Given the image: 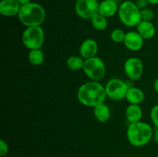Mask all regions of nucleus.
I'll list each match as a JSON object with an SVG mask.
<instances>
[{
	"label": "nucleus",
	"instance_id": "nucleus-7",
	"mask_svg": "<svg viewBox=\"0 0 158 157\" xmlns=\"http://www.w3.org/2000/svg\"><path fill=\"white\" fill-rule=\"evenodd\" d=\"M128 89L129 87L127 82L117 78H111L105 86L106 96L114 101H119L124 99Z\"/></svg>",
	"mask_w": 158,
	"mask_h": 157
},
{
	"label": "nucleus",
	"instance_id": "nucleus-21",
	"mask_svg": "<svg viewBox=\"0 0 158 157\" xmlns=\"http://www.w3.org/2000/svg\"><path fill=\"white\" fill-rule=\"evenodd\" d=\"M126 33L124 31L120 29H115L111 32L110 38L114 42L116 43H121L124 41Z\"/></svg>",
	"mask_w": 158,
	"mask_h": 157
},
{
	"label": "nucleus",
	"instance_id": "nucleus-5",
	"mask_svg": "<svg viewBox=\"0 0 158 157\" xmlns=\"http://www.w3.org/2000/svg\"><path fill=\"white\" fill-rule=\"evenodd\" d=\"M44 31L41 26L27 27L22 35L23 45L29 50L40 49L44 42Z\"/></svg>",
	"mask_w": 158,
	"mask_h": 157
},
{
	"label": "nucleus",
	"instance_id": "nucleus-19",
	"mask_svg": "<svg viewBox=\"0 0 158 157\" xmlns=\"http://www.w3.org/2000/svg\"><path fill=\"white\" fill-rule=\"evenodd\" d=\"M84 62L85 60H83L82 57L72 55L66 60V66L71 70H80V69H83Z\"/></svg>",
	"mask_w": 158,
	"mask_h": 157
},
{
	"label": "nucleus",
	"instance_id": "nucleus-10",
	"mask_svg": "<svg viewBox=\"0 0 158 157\" xmlns=\"http://www.w3.org/2000/svg\"><path fill=\"white\" fill-rule=\"evenodd\" d=\"M124 46L131 51H139L143 46V38L137 32L131 31L126 33L124 41Z\"/></svg>",
	"mask_w": 158,
	"mask_h": 157
},
{
	"label": "nucleus",
	"instance_id": "nucleus-16",
	"mask_svg": "<svg viewBox=\"0 0 158 157\" xmlns=\"http://www.w3.org/2000/svg\"><path fill=\"white\" fill-rule=\"evenodd\" d=\"M143 111L139 105L130 104L126 109V117L130 123H137L141 120Z\"/></svg>",
	"mask_w": 158,
	"mask_h": 157
},
{
	"label": "nucleus",
	"instance_id": "nucleus-27",
	"mask_svg": "<svg viewBox=\"0 0 158 157\" xmlns=\"http://www.w3.org/2000/svg\"><path fill=\"white\" fill-rule=\"evenodd\" d=\"M154 141L158 145V128H157V129L154 132Z\"/></svg>",
	"mask_w": 158,
	"mask_h": 157
},
{
	"label": "nucleus",
	"instance_id": "nucleus-13",
	"mask_svg": "<svg viewBox=\"0 0 158 157\" xmlns=\"http://www.w3.org/2000/svg\"><path fill=\"white\" fill-rule=\"evenodd\" d=\"M117 2L114 0H103L99 5V13L106 18L112 17L118 12Z\"/></svg>",
	"mask_w": 158,
	"mask_h": 157
},
{
	"label": "nucleus",
	"instance_id": "nucleus-9",
	"mask_svg": "<svg viewBox=\"0 0 158 157\" xmlns=\"http://www.w3.org/2000/svg\"><path fill=\"white\" fill-rule=\"evenodd\" d=\"M124 71L128 78L133 81H137L142 76L143 66L142 61L137 57L127 58L124 63Z\"/></svg>",
	"mask_w": 158,
	"mask_h": 157
},
{
	"label": "nucleus",
	"instance_id": "nucleus-17",
	"mask_svg": "<svg viewBox=\"0 0 158 157\" xmlns=\"http://www.w3.org/2000/svg\"><path fill=\"white\" fill-rule=\"evenodd\" d=\"M94 113L95 118L100 123H106L110 119V111L109 107L104 103H102L94 107Z\"/></svg>",
	"mask_w": 158,
	"mask_h": 157
},
{
	"label": "nucleus",
	"instance_id": "nucleus-3",
	"mask_svg": "<svg viewBox=\"0 0 158 157\" xmlns=\"http://www.w3.org/2000/svg\"><path fill=\"white\" fill-rule=\"evenodd\" d=\"M153 136V129L148 123L137 122L130 123L127 130V138L132 146L141 147L148 144Z\"/></svg>",
	"mask_w": 158,
	"mask_h": 157
},
{
	"label": "nucleus",
	"instance_id": "nucleus-1",
	"mask_svg": "<svg viewBox=\"0 0 158 157\" xmlns=\"http://www.w3.org/2000/svg\"><path fill=\"white\" fill-rule=\"evenodd\" d=\"M105 87L97 81H90L84 83L77 91V99L83 106L96 107L104 103L106 98Z\"/></svg>",
	"mask_w": 158,
	"mask_h": 157
},
{
	"label": "nucleus",
	"instance_id": "nucleus-29",
	"mask_svg": "<svg viewBox=\"0 0 158 157\" xmlns=\"http://www.w3.org/2000/svg\"><path fill=\"white\" fill-rule=\"evenodd\" d=\"M148 3L152 5H157L158 4V0H148Z\"/></svg>",
	"mask_w": 158,
	"mask_h": 157
},
{
	"label": "nucleus",
	"instance_id": "nucleus-20",
	"mask_svg": "<svg viewBox=\"0 0 158 157\" xmlns=\"http://www.w3.org/2000/svg\"><path fill=\"white\" fill-rule=\"evenodd\" d=\"M91 23L92 26L98 31H103L106 29L107 27V20L106 17L100 15V13H97L91 18Z\"/></svg>",
	"mask_w": 158,
	"mask_h": 157
},
{
	"label": "nucleus",
	"instance_id": "nucleus-25",
	"mask_svg": "<svg viewBox=\"0 0 158 157\" xmlns=\"http://www.w3.org/2000/svg\"><path fill=\"white\" fill-rule=\"evenodd\" d=\"M135 4L140 10H142L143 9H146L147 6L148 4V0H137Z\"/></svg>",
	"mask_w": 158,
	"mask_h": 157
},
{
	"label": "nucleus",
	"instance_id": "nucleus-24",
	"mask_svg": "<svg viewBox=\"0 0 158 157\" xmlns=\"http://www.w3.org/2000/svg\"><path fill=\"white\" fill-rule=\"evenodd\" d=\"M9 152L8 144L3 139L0 140V156L3 157Z\"/></svg>",
	"mask_w": 158,
	"mask_h": 157
},
{
	"label": "nucleus",
	"instance_id": "nucleus-26",
	"mask_svg": "<svg viewBox=\"0 0 158 157\" xmlns=\"http://www.w3.org/2000/svg\"><path fill=\"white\" fill-rule=\"evenodd\" d=\"M20 4V6H24V5L28 4V3L31 2V0H16Z\"/></svg>",
	"mask_w": 158,
	"mask_h": 157
},
{
	"label": "nucleus",
	"instance_id": "nucleus-2",
	"mask_svg": "<svg viewBox=\"0 0 158 157\" xmlns=\"http://www.w3.org/2000/svg\"><path fill=\"white\" fill-rule=\"evenodd\" d=\"M18 18L26 27L41 26L46 19V11L38 3L29 2L21 6Z\"/></svg>",
	"mask_w": 158,
	"mask_h": 157
},
{
	"label": "nucleus",
	"instance_id": "nucleus-12",
	"mask_svg": "<svg viewBox=\"0 0 158 157\" xmlns=\"http://www.w3.org/2000/svg\"><path fill=\"white\" fill-rule=\"evenodd\" d=\"M21 6L16 0H2L0 2V13L6 17L18 15Z\"/></svg>",
	"mask_w": 158,
	"mask_h": 157
},
{
	"label": "nucleus",
	"instance_id": "nucleus-11",
	"mask_svg": "<svg viewBox=\"0 0 158 157\" xmlns=\"http://www.w3.org/2000/svg\"><path fill=\"white\" fill-rule=\"evenodd\" d=\"M97 52H98V45L94 39L88 38V39L84 40L80 46V56L83 59H88V58L95 57Z\"/></svg>",
	"mask_w": 158,
	"mask_h": 157
},
{
	"label": "nucleus",
	"instance_id": "nucleus-22",
	"mask_svg": "<svg viewBox=\"0 0 158 157\" xmlns=\"http://www.w3.org/2000/svg\"><path fill=\"white\" fill-rule=\"evenodd\" d=\"M154 16V12L151 9H143L140 10V17H141V21H149L153 19Z\"/></svg>",
	"mask_w": 158,
	"mask_h": 157
},
{
	"label": "nucleus",
	"instance_id": "nucleus-4",
	"mask_svg": "<svg viewBox=\"0 0 158 157\" xmlns=\"http://www.w3.org/2000/svg\"><path fill=\"white\" fill-rule=\"evenodd\" d=\"M118 15L120 20L127 27H135L141 22L140 10L135 2L125 1L119 6Z\"/></svg>",
	"mask_w": 158,
	"mask_h": 157
},
{
	"label": "nucleus",
	"instance_id": "nucleus-15",
	"mask_svg": "<svg viewBox=\"0 0 158 157\" xmlns=\"http://www.w3.org/2000/svg\"><path fill=\"white\" fill-rule=\"evenodd\" d=\"M125 99L130 104L140 105L144 99V93L142 89L132 86L128 89Z\"/></svg>",
	"mask_w": 158,
	"mask_h": 157
},
{
	"label": "nucleus",
	"instance_id": "nucleus-28",
	"mask_svg": "<svg viewBox=\"0 0 158 157\" xmlns=\"http://www.w3.org/2000/svg\"><path fill=\"white\" fill-rule=\"evenodd\" d=\"M154 89H155L156 92L158 94V78L155 80V82H154Z\"/></svg>",
	"mask_w": 158,
	"mask_h": 157
},
{
	"label": "nucleus",
	"instance_id": "nucleus-14",
	"mask_svg": "<svg viewBox=\"0 0 158 157\" xmlns=\"http://www.w3.org/2000/svg\"><path fill=\"white\" fill-rule=\"evenodd\" d=\"M137 32L143 39H151L155 35L156 29L154 24L149 21H141L137 26Z\"/></svg>",
	"mask_w": 158,
	"mask_h": 157
},
{
	"label": "nucleus",
	"instance_id": "nucleus-6",
	"mask_svg": "<svg viewBox=\"0 0 158 157\" xmlns=\"http://www.w3.org/2000/svg\"><path fill=\"white\" fill-rule=\"evenodd\" d=\"M83 72L92 81H100L106 74V66L103 60L99 57L85 59Z\"/></svg>",
	"mask_w": 158,
	"mask_h": 157
},
{
	"label": "nucleus",
	"instance_id": "nucleus-18",
	"mask_svg": "<svg viewBox=\"0 0 158 157\" xmlns=\"http://www.w3.org/2000/svg\"><path fill=\"white\" fill-rule=\"evenodd\" d=\"M28 59L32 65L35 66H40L44 62V54L41 49H32L28 55Z\"/></svg>",
	"mask_w": 158,
	"mask_h": 157
},
{
	"label": "nucleus",
	"instance_id": "nucleus-23",
	"mask_svg": "<svg viewBox=\"0 0 158 157\" xmlns=\"http://www.w3.org/2000/svg\"><path fill=\"white\" fill-rule=\"evenodd\" d=\"M151 119L156 127L158 128V105H156L151 110Z\"/></svg>",
	"mask_w": 158,
	"mask_h": 157
},
{
	"label": "nucleus",
	"instance_id": "nucleus-8",
	"mask_svg": "<svg viewBox=\"0 0 158 157\" xmlns=\"http://www.w3.org/2000/svg\"><path fill=\"white\" fill-rule=\"evenodd\" d=\"M99 5L97 0H77L75 9L80 18L91 19L94 15L99 13Z\"/></svg>",
	"mask_w": 158,
	"mask_h": 157
}]
</instances>
